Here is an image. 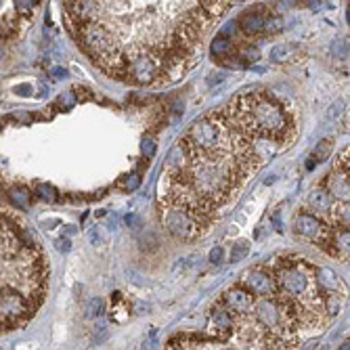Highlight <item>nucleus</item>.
Masks as SVG:
<instances>
[{"instance_id": "f257e3e1", "label": "nucleus", "mask_w": 350, "mask_h": 350, "mask_svg": "<svg viewBox=\"0 0 350 350\" xmlns=\"http://www.w3.org/2000/svg\"><path fill=\"white\" fill-rule=\"evenodd\" d=\"M225 111L245 132L273 136L281 147H287L298 132L291 107L267 90L235 96Z\"/></svg>"}, {"instance_id": "f03ea898", "label": "nucleus", "mask_w": 350, "mask_h": 350, "mask_svg": "<svg viewBox=\"0 0 350 350\" xmlns=\"http://www.w3.org/2000/svg\"><path fill=\"white\" fill-rule=\"evenodd\" d=\"M185 141L202 156H220V153L233 151L231 126L227 120L225 109H218L214 114H208L193 122Z\"/></svg>"}, {"instance_id": "7ed1b4c3", "label": "nucleus", "mask_w": 350, "mask_h": 350, "mask_svg": "<svg viewBox=\"0 0 350 350\" xmlns=\"http://www.w3.org/2000/svg\"><path fill=\"white\" fill-rule=\"evenodd\" d=\"M34 311L36 306L27 300L21 289L9 283L0 285V323H3V329L23 325L25 321L32 319Z\"/></svg>"}, {"instance_id": "20e7f679", "label": "nucleus", "mask_w": 350, "mask_h": 350, "mask_svg": "<svg viewBox=\"0 0 350 350\" xmlns=\"http://www.w3.org/2000/svg\"><path fill=\"white\" fill-rule=\"evenodd\" d=\"M126 55H128V65H126L120 80L136 84V86H151V84L160 82L162 67L156 61V57H151L145 51L126 53Z\"/></svg>"}, {"instance_id": "39448f33", "label": "nucleus", "mask_w": 350, "mask_h": 350, "mask_svg": "<svg viewBox=\"0 0 350 350\" xmlns=\"http://www.w3.org/2000/svg\"><path fill=\"white\" fill-rule=\"evenodd\" d=\"M162 208V222L168 229V233H172L174 237L183 241H193L204 233V229L199 227V222L195 220L187 210L178 208V206H168V204H160Z\"/></svg>"}, {"instance_id": "423d86ee", "label": "nucleus", "mask_w": 350, "mask_h": 350, "mask_svg": "<svg viewBox=\"0 0 350 350\" xmlns=\"http://www.w3.org/2000/svg\"><path fill=\"white\" fill-rule=\"evenodd\" d=\"M293 231H296L300 237L309 241H315L321 249L333 254V245H331V227L323 218H319L315 214L309 212H300L296 218H293Z\"/></svg>"}, {"instance_id": "0eeeda50", "label": "nucleus", "mask_w": 350, "mask_h": 350, "mask_svg": "<svg viewBox=\"0 0 350 350\" xmlns=\"http://www.w3.org/2000/svg\"><path fill=\"white\" fill-rule=\"evenodd\" d=\"M195 160V151L193 147L185 141H178L166 156L164 162V178H170V180H185L189 168Z\"/></svg>"}, {"instance_id": "6e6552de", "label": "nucleus", "mask_w": 350, "mask_h": 350, "mask_svg": "<svg viewBox=\"0 0 350 350\" xmlns=\"http://www.w3.org/2000/svg\"><path fill=\"white\" fill-rule=\"evenodd\" d=\"M239 285L245 287L252 296H256V298H260V296H275V293H277V283H275L271 271L269 269H260V267L245 271L241 275V279H239Z\"/></svg>"}, {"instance_id": "1a4fd4ad", "label": "nucleus", "mask_w": 350, "mask_h": 350, "mask_svg": "<svg viewBox=\"0 0 350 350\" xmlns=\"http://www.w3.org/2000/svg\"><path fill=\"white\" fill-rule=\"evenodd\" d=\"M208 329L210 333L214 335L218 340H229L235 335L237 331V321H235V315L227 309L225 304H216L212 313H210V323H208Z\"/></svg>"}, {"instance_id": "9d476101", "label": "nucleus", "mask_w": 350, "mask_h": 350, "mask_svg": "<svg viewBox=\"0 0 350 350\" xmlns=\"http://www.w3.org/2000/svg\"><path fill=\"white\" fill-rule=\"evenodd\" d=\"M254 300H256V296H252L245 287L235 285V287H229L225 293H222L220 304H225L235 317H241V315L252 313Z\"/></svg>"}, {"instance_id": "9b49d317", "label": "nucleus", "mask_w": 350, "mask_h": 350, "mask_svg": "<svg viewBox=\"0 0 350 350\" xmlns=\"http://www.w3.org/2000/svg\"><path fill=\"white\" fill-rule=\"evenodd\" d=\"M306 206L311 208V212L319 218H327L329 210L333 206V197L325 187H315L309 195H306Z\"/></svg>"}, {"instance_id": "f8f14e48", "label": "nucleus", "mask_w": 350, "mask_h": 350, "mask_svg": "<svg viewBox=\"0 0 350 350\" xmlns=\"http://www.w3.org/2000/svg\"><path fill=\"white\" fill-rule=\"evenodd\" d=\"M323 187L329 191L331 197H335L338 202H348V195H350V187H348V174L335 170L325 176V183Z\"/></svg>"}, {"instance_id": "ddd939ff", "label": "nucleus", "mask_w": 350, "mask_h": 350, "mask_svg": "<svg viewBox=\"0 0 350 350\" xmlns=\"http://www.w3.org/2000/svg\"><path fill=\"white\" fill-rule=\"evenodd\" d=\"M315 283L323 293H342L344 291L340 277L327 267H315Z\"/></svg>"}, {"instance_id": "4468645a", "label": "nucleus", "mask_w": 350, "mask_h": 350, "mask_svg": "<svg viewBox=\"0 0 350 350\" xmlns=\"http://www.w3.org/2000/svg\"><path fill=\"white\" fill-rule=\"evenodd\" d=\"M264 19H267V17H264L262 13H245V15L239 17V30L245 36H254V34L262 32Z\"/></svg>"}, {"instance_id": "2eb2a0df", "label": "nucleus", "mask_w": 350, "mask_h": 350, "mask_svg": "<svg viewBox=\"0 0 350 350\" xmlns=\"http://www.w3.org/2000/svg\"><path fill=\"white\" fill-rule=\"evenodd\" d=\"M210 53H212V57L218 61V59H225V57H229V55H233L235 46L227 36H216L212 40V44H210Z\"/></svg>"}, {"instance_id": "dca6fc26", "label": "nucleus", "mask_w": 350, "mask_h": 350, "mask_svg": "<svg viewBox=\"0 0 350 350\" xmlns=\"http://www.w3.org/2000/svg\"><path fill=\"white\" fill-rule=\"evenodd\" d=\"M293 53H296V46L293 44H277L271 51V61L273 63H285V61H289V57Z\"/></svg>"}, {"instance_id": "f3484780", "label": "nucleus", "mask_w": 350, "mask_h": 350, "mask_svg": "<svg viewBox=\"0 0 350 350\" xmlns=\"http://www.w3.org/2000/svg\"><path fill=\"white\" fill-rule=\"evenodd\" d=\"M331 147H333L331 138H323V141H321V143L317 145V149L313 151L311 160H313L315 164H319V162H325V160L329 158V153H331Z\"/></svg>"}, {"instance_id": "a211bd4d", "label": "nucleus", "mask_w": 350, "mask_h": 350, "mask_svg": "<svg viewBox=\"0 0 350 350\" xmlns=\"http://www.w3.org/2000/svg\"><path fill=\"white\" fill-rule=\"evenodd\" d=\"M247 254H249V243H247V241H237V243L233 245V249H231L229 260H231V262H241V260H245Z\"/></svg>"}, {"instance_id": "6ab92c4d", "label": "nucleus", "mask_w": 350, "mask_h": 350, "mask_svg": "<svg viewBox=\"0 0 350 350\" xmlns=\"http://www.w3.org/2000/svg\"><path fill=\"white\" fill-rule=\"evenodd\" d=\"M105 313V304L101 298H90L88 304H86V317L92 319V317H101Z\"/></svg>"}, {"instance_id": "aec40b11", "label": "nucleus", "mask_w": 350, "mask_h": 350, "mask_svg": "<svg viewBox=\"0 0 350 350\" xmlns=\"http://www.w3.org/2000/svg\"><path fill=\"white\" fill-rule=\"evenodd\" d=\"M11 202L17 208H27L30 206V193H27L25 189H13L11 191Z\"/></svg>"}, {"instance_id": "412c9836", "label": "nucleus", "mask_w": 350, "mask_h": 350, "mask_svg": "<svg viewBox=\"0 0 350 350\" xmlns=\"http://www.w3.org/2000/svg\"><path fill=\"white\" fill-rule=\"evenodd\" d=\"M218 63L222 65V67H227V69H243V67H247V63L241 59V57H225V59H218Z\"/></svg>"}, {"instance_id": "4be33fe9", "label": "nucleus", "mask_w": 350, "mask_h": 350, "mask_svg": "<svg viewBox=\"0 0 350 350\" xmlns=\"http://www.w3.org/2000/svg\"><path fill=\"white\" fill-rule=\"evenodd\" d=\"M156 141H153V138L151 136H145L143 138V143H141V151H143V156L145 158H153V156H156Z\"/></svg>"}, {"instance_id": "5701e85b", "label": "nucleus", "mask_w": 350, "mask_h": 350, "mask_svg": "<svg viewBox=\"0 0 350 350\" xmlns=\"http://www.w3.org/2000/svg\"><path fill=\"white\" fill-rule=\"evenodd\" d=\"M239 57H241L245 63H252V61H256V59L260 57V51H258V48H254V46H245V48H241Z\"/></svg>"}, {"instance_id": "b1692460", "label": "nucleus", "mask_w": 350, "mask_h": 350, "mask_svg": "<svg viewBox=\"0 0 350 350\" xmlns=\"http://www.w3.org/2000/svg\"><path fill=\"white\" fill-rule=\"evenodd\" d=\"M36 193L40 195L42 199H46V202H55V195H57V191H55L53 187H48V185H38Z\"/></svg>"}, {"instance_id": "393cba45", "label": "nucleus", "mask_w": 350, "mask_h": 350, "mask_svg": "<svg viewBox=\"0 0 350 350\" xmlns=\"http://www.w3.org/2000/svg\"><path fill=\"white\" fill-rule=\"evenodd\" d=\"M281 25H283V21L279 19V17L264 19V27H262V30H267L269 34H273V32H279V30H281Z\"/></svg>"}, {"instance_id": "a878e982", "label": "nucleus", "mask_w": 350, "mask_h": 350, "mask_svg": "<svg viewBox=\"0 0 350 350\" xmlns=\"http://www.w3.org/2000/svg\"><path fill=\"white\" fill-rule=\"evenodd\" d=\"M335 170H340V172L348 174V149L340 153V158H338V162H335Z\"/></svg>"}, {"instance_id": "bb28decb", "label": "nucleus", "mask_w": 350, "mask_h": 350, "mask_svg": "<svg viewBox=\"0 0 350 350\" xmlns=\"http://www.w3.org/2000/svg\"><path fill=\"white\" fill-rule=\"evenodd\" d=\"M138 185H141V178H138V174H130V176L122 183V187H124V189H128V191H134Z\"/></svg>"}, {"instance_id": "cd10ccee", "label": "nucleus", "mask_w": 350, "mask_h": 350, "mask_svg": "<svg viewBox=\"0 0 350 350\" xmlns=\"http://www.w3.org/2000/svg\"><path fill=\"white\" fill-rule=\"evenodd\" d=\"M222 256H225V252H222L220 245H216V247H212V252H210V262H212V264H220L222 262Z\"/></svg>"}, {"instance_id": "c85d7f7f", "label": "nucleus", "mask_w": 350, "mask_h": 350, "mask_svg": "<svg viewBox=\"0 0 350 350\" xmlns=\"http://www.w3.org/2000/svg\"><path fill=\"white\" fill-rule=\"evenodd\" d=\"M51 76H53V80H65L69 74H67L65 67H53L51 69Z\"/></svg>"}, {"instance_id": "c756f323", "label": "nucleus", "mask_w": 350, "mask_h": 350, "mask_svg": "<svg viewBox=\"0 0 350 350\" xmlns=\"http://www.w3.org/2000/svg\"><path fill=\"white\" fill-rule=\"evenodd\" d=\"M55 245H57V249L63 252V254H67V252L72 249V241H69V239H57V243H55Z\"/></svg>"}, {"instance_id": "7c9ffc66", "label": "nucleus", "mask_w": 350, "mask_h": 350, "mask_svg": "<svg viewBox=\"0 0 350 350\" xmlns=\"http://www.w3.org/2000/svg\"><path fill=\"white\" fill-rule=\"evenodd\" d=\"M225 78H227V74H225V72H220V74H216V76L210 78V80H208V84H210V86H216V84L225 82Z\"/></svg>"}, {"instance_id": "2f4dec72", "label": "nucleus", "mask_w": 350, "mask_h": 350, "mask_svg": "<svg viewBox=\"0 0 350 350\" xmlns=\"http://www.w3.org/2000/svg\"><path fill=\"white\" fill-rule=\"evenodd\" d=\"M235 30H237V27H235V21H231V23H227L225 27H222V34H220V36H233Z\"/></svg>"}, {"instance_id": "473e14b6", "label": "nucleus", "mask_w": 350, "mask_h": 350, "mask_svg": "<svg viewBox=\"0 0 350 350\" xmlns=\"http://www.w3.org/2000/svg\"><path fill=\"white\" fill-rule=\"evenodd\" d=\"M105 335H107V329H105L103 325H99V327H96V338H94V342L105 340Z\"/></svg>"}, {"instance_id": "72a5a7b5", "label": "nucleus", "mask_w": 350, "mask_h": 350, "mask_svg": "<svg viewBox=\"0 0 350 350\" xmlns=\"http://www.w3.org/2000/svg\"><path fill=\"white\" fill-rule=\"evenodd\" d=\"M30 86H27V84H21V86H15V92H27V94H30Z\"/></svg>"}, {"instance_id": "f704fd0d", "label": "nucleus", "mask_w": 350, "mask_h": 350, "mask_svg": "<svg viewBox=\"0 0 350 350\" xmlns=\"http://www.w3.org/2000/svg\"><path fill=\"white\" fill-rule=\"evenodd\" d=\"M0 57H3V51H0Z\"/></svg>"}, {"instance_id": "c9c22d12", "label": "nucleus", "mask_w": 350, "mask_h": 350, "mask_svg": "<svg viewBox=\"0 0 350 350\" xmlns=\"http://www.w3.org/2000/svg\"><path fill=\"white\" fill-rule=\"evenodd\" d=\"M0 329H3V323H0Z\"/></svg>"}]
</instances>
